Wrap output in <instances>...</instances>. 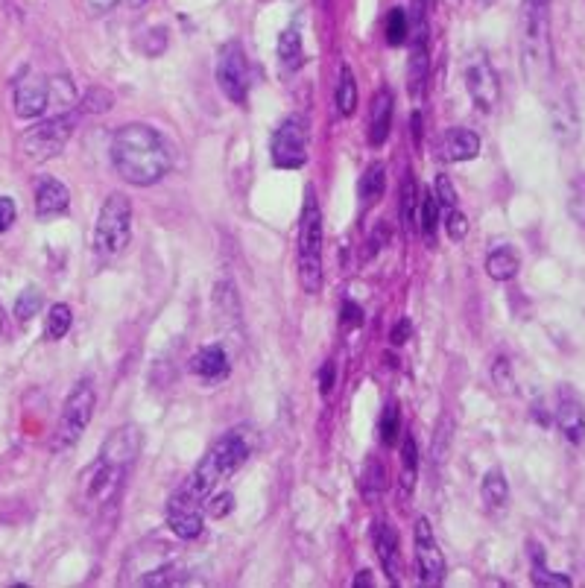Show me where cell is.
<instances>
[{
    "label": "cell",
    "mask_w": 585,
    "mask_h": 588,
    "mask_svg": "<svg viewBox=\"0 0 585 588\" xmlns=\"http://www.w3.org/2000/svg\"><path fill=\"white\" fill-rule=\"evenodd\" d=\"M112 167L117 176L135 188H150L161 182L173 167V150L167 138L147 123H126L112 138Z\"/></svg>",
    "instance_id": "1"
},
{
    "label": "cell",
    "mask_w": 585,
    "mask_h": 588,
    "mask_svg": "<svg viewBox=\"0 0 585 588\" xmlns=\"http://www.w3.org/2000/svg\"><path fill=\"white\" fill-rule=\"evenodd\" d=\"M550 3L553 0H521L518 15V53L527 85L539 88L553 74V41H550Z\"/></svg>",
    "instance_id": "2"
},
{
    "label": "cell",
    "mask_w": 585,
    "mask_h": 588,
    "mask_svg": "<svg viewBox=\"0 0 585 588\" xmlns=\"http://www.w3.org/2000/svg\"><path fill=\"white\" fill-rule=\"evenodd\" d=\"M252 454V445L246 439L243 431H232L226 433L223 439H217L208 454L199 460V466L191 474V483H188V492L194 495L196 501L202 504L226 477H232L234 471L240 469Z\"/></svg>",
    "instance_id": "3"
},
{
    "label": "cell",
    "mask_w": 585,
    "mask_h": 588,
    "mask_svg": "<svg viewBox=\"0 0 585 588\" xmlns=\"http://www.w3.org/2000/svg\"><path fill=\"white\" fill-rule=\"evenodd\" d=\"M299 281L311 296L322 290V211L313 191H308L299 220Z\"/></svg>",
    "instance_id": "4"
},
{
    "label": "cell",
    "mask_w": 585,
    "mask_h": 588,
    "mask_svg": "<svg viewBox=\"0 0 585 588\" xmlns=\"http://www.w3.org/2000/svg\"><path fill=\"white\" fill-rule=\"evenodd\" d=\"M132 237V202L123 194H112L97 217L94 226V252L100 261H112L117 255H123V249L129 246Z\"/></svg>",
    "instance_id": "5"
},
{
    "label": "cell",
    "mask_w": 585,
    "mask_h": 588,
    "mask_svg": "<svg viewBox=\"0 0 585 588\" xmlns=\"http://www.w3.org/2000/svg\"><path fill=\"white\" fill-rule=\"evenodd\" d=\"M74 126H77V118L71 112H62V115L41 120V123L30 126L21 135V153H24V158L36 161V164L56 158L65 150V144L71 141Z\"/></svg>",
    "instance_id": "6"
},
{
    "label": "cell",
    "mask_w": 585,
    "mask_h": 588,
    "mask_svg": "<svg viewBox=\"0 0 585 588\" xmlns=\"http://www.w3.org/2000/svg\"><path fill=\"white\" fill-rule=\"evenodd\" d=\"M94 404H97V395H94V387L91 384H77L74 392L68 395L65 407H62V416L56 422V433H53V451H68L74 448L82 433L88 428L91 416H94Z\"/></svg>",
    "instance_id": "7"
},
{
    "label": "cell",
    "mask_w": 585,
    "mask_h": 588,
    "mask_svg": "<svg viewBox=\"0 0 585 588\" xmlns=\"http://www.w3.org/2000/svg\"><path fill=\"white\" fill-rule=\"evenodd\" d=\"M463 79H466V91L468 97H471V103L483 115L498 109V103H501V82H498V74H495V68H492V62H489V56L483 50H471L468 53L466 65H463Z\"/></svg>",
    "instance_id": "8"
},
{
    "label": "cell",
    "mask_w": 585,
    "mask_h": 588,
    "mask_svg": "<svg viewBox=\"0 0 585 588\" xmlns=\"http://www.w3.org/2000/svg\"><path fill=\"white\" fill-rule=\"evenodd\" d=\"M270 158L281 170H296L308 161V120L290 115L281 120L270 141Z\"/></svg>",
    "instance_id": "9"
},
{
    "label": "cell",
    "mask_w": 585,
    "mask_h": 588,
    "mask_svg": "<svg viewBox=\"0 0 585 588\" xmlns=\"http://www.w3.org/2000/svg\"><path fill=\"white\" fill-rule=\"evenodd\" d=\"M217 85L220 91L243 106L246 103V94H249V59L243 53V44L240 41H226L217 53Z\"/></svg>",
    "instance_id": "10"
},
{
    "label": "cell",
    "mask_w": 585,
    "mask_h": 588,
    "mask_svg": "<svg viewBox=\"0 0 585 588\" xmlns=\"http://www.w3.org/2000/svg\"><path fill=\"white\" fill-rule=\"evenodd\" d=\"M416 565H419V577H422L425 586H439L445 580V571H448L445 553H442L436 536H433L428 518L416 521Z\"/></svg>",
    "instance_id": "11"
},
{
    "label": "cell",
    "mask_w": 585,
    "mask_h": 588,
    "mask_svg": "<svg viewBox=\"0 0 585 588\" xmlns=\"http://www.w3.org/2000/svg\"><path fill=\"white\" fill-rule=\"evenodd\" d=\"M167 527H170L179 539H185V542L202 536V512H199V501H196L188 489L170 498V504H167Z\"/></svg>",
    "instance_id": "12"
},
{
    "label": "cell",
    "mask_w": 585,
    "mask_h": 588,
    "mask_svg": "<svg viewBox=\"0 0 585 588\" xmlns=\"http://www.w3.org/2000/svg\"><path fill=\"white\" fill-rule=\"evenodd\" d=\"M138 451H141V431L135 425H123L115 433H109V439L103 442L100 463L115 466V469H129Z\"/></svg>",
    "instance_id": "13"
},
{
    "label": "cell",
    "mask_w": 585,
    "mask_h": 588,
    "mask_svg": "<svg viewBox=\"0 0 585 588\" xmlns=\"http://www.w3.org/2000/svg\"><path fill=\"white\" fill-rule=\"evenodd\" d=\"M12 106H15V115L24 120L41 118L50 106V85L47 79L41 77H24L18 85H15V94H12Z\"/></svg>",
    "instance_id": "14"
},
{
    "label": "cell",
    "mask_w": 585,
    "mask_h": 588,
    "mask_svg": "<svg viewBox=\"0 0 585 588\" xmlns=\"http://www.w3.org/2000/svg\"><path fill=\"white\" fill-rule=\"evenodd\" d=\"M553 416H556V425H559V431L562 436L571 442V445H580L585 439V407L583 401L574 395V392H559V401H556V410H553Z\"/></svg>",
    "instance_id": "15"
},
{
    "label": "cell",
    "mask_w": 585,
    "mask_h": 588,
    "mask_svg": "<svg viewBox=\"0 0 585 588\" xmlns=\"http://www.w3.org/2000/svg\"><path fill=\"white\" fill-rule=\"evenodd\" d=\"M550 129H553V135L562 147H571L580 138V115H577V106H574L571 94H562L550 106Z\"/></svg>",
    "instance_id": "16"
},
{
    "label": "cell",
    "mask_w": 585,
    "mask_h": 588,
    "mask_svg": "<svg viewBox=\"0 0 585 588\" xmlns=\"http://www.w3.org/2000/svg\"><path fill=\"white\" fill-rule=\"evenodd\" d=\"M477 153H480V135L466 126H454L442 135V144H439L442 161H451V164L471 161V158H477Z\"/></svg>",
    "instance_id": "17"
},
{
    "label": "cell",
    "mask_w": 585,
    "mask_h": 588,
    "mask_svg": "<svg viewBox=\"0 0 585 588\" xmlns=\"http://www.w3.org/2000/svg\"><path fill=\"white\" fill-rule=\"evenodd\" d=\"M392 112H395V100H392L390 88H381L372 97V115H369V141L372 147H384L392 132Z\"/></svg>",
    "instance_id": "18"
},
{
    "label": "cell",
    "mask_w": 585,
    "mask_h": 588,
    "mask_svg": "<svg viewBox=\"0 0 585 588\" xmlns=\"http://www.w3.org/2000/svg\"><path fill=\"white\" fill-rule=\"evenodd\" d=\"M372 542H375V553H378V562L381 568L387 571L392 583L398 580V571H401V553H398V533L392 524H375L372 530Z\"/></svg>",
    "instance_id": "19"
},
{
    "label": "cell",
    "mask_w": 585,
    "mask_h": 588,
    "mask_svg": "<svg viewBox=\"0 0 585 588\" xmlns=\"http://www.w3.org/2000/svg\"><path fill=\"white\" fill-rule=\"evenodd\" d=\"M68 205H71V194L59 179H41L39 188H36V214L41 220L65 214Z\"/></svg>",
    "instance_id": "20"
},
{
    "label": "cell",
    "mask_w": 585,
    "mask_h": 588,
    "mask_svg": "<svg viewBox=\"0 0 585 588\" xmlns=\"http://www.w3.org/2000/svg\"><path fill=\"white\" fill-rule=\"evenodd\" d=\"M191 372L202 381H223L229 375V357L223 346H205L191 357Z\"/></svg>",
    "instance_id": "21"
},
{
    "label": "cell",
    "mask_w": 585,
    "mask_h": 588,
    "mask_svg": "<svg viewBox=\"0 0 585 588\" xmlns=\"http://www.w3.org/2000/svg\"><path fill=\"white\" fill-rule=\"evenodd\" d=\"M521 270V258L512 246H498L486 258V273L492 281H512Z\"/></svg>",
    "instance_id": "22"
},
{
    "label": "cell",
    "mask_w": 585,
    "mask_h": 588,
    "mask_svg": "<svg viewBox=\"0 0 585 588\" xmlns=\"http://www.w3.org/2000/svg\"><path fill=\"white\" fill-rule=\"evenodd\" d=\"M416 474H419V448L413 433H404L401 439V495L407 498L416 486Z\"/></svg>",
    "instance_id": "23"
},
{
    "label": "cell",
    "mask_w": 585,
    "mask_h": 588,
    "mask_svg": "<svg viewBox=\"0 0 585 588\" xmlns=\"http://www.w3.org/2000/svg\"><path fill=\"white\" fill-rule=\"evenodd\" d=\"M384 188H387V167L381 161H375V164H369V170L360 179V202H363V208H372L384 196Z\"/></svg>",
    "instance_id": "24"
},
{
    "label": "cell",
    "mask_w": 585,
    "mask_h": 588,
    "mask_svg": "<svg viewBox=\"0 0 585 588\" xmlns=\"http://www.w3.org/2000/svg\"><path fill=\"white\" fill-rule=\"evenodd\" d=\"M337 112L340 118H351L357 112V82L346 62L340 65V79H337Z\"/></svg>",
    "instance_id": "25"
},
{
    "label": "cell",
    "mask_w": 585,
    "mask_h": 588,
    "mask_svg": "<svg viewBox=\"0 0 585 588\" xmlns=\"http://www.w3.org/2000/svg\"><path fill=\"white\" fill-rule=\"evenodd\" d=\"M278 59H281L284 68H299V62H302V30H299V24H290L278 36Z\"/></svg>",
    "instance_id": "26"
},
{
    "label": "cell",
    "mask_w": 585,
    "mask_h": 588,
    "mask_svg": "<svg viewBox=\"0 0 585 588\" xmlns=\"http://www.w3.org/2000/svg\"><path fill=\"white\" fill-rule=\"evenodd\" d=\"M480 495H483V501L492 507V510H501V507H507L509 501V486H507V477L501 474V471H489L486 477H483V486H480Z\"/></svg>",
    "instance_id": "27"
},
{
    "label": "cell",
    "mask_w": 585,
    "mask_h": 588,
    "mask_svg": "<svg viewBox=\"0 0 585 588\" xmlns=\"http://www.w3.org/2000/svg\"><path fill=\"white\" fill-rule=\"evenodd\" d=\"M71 325H74V311H71L65 302H56V305L50 308V314H47L44 337H47V340H62V337H68Z\"/></svg>",
    "instance_id": "28"
},
{
    "label": "cell",
    "mask_w": 585,
    "mask_h": 588,
    "mask_svg": "<svg viewBox=\"0 0 585 588\" xmlns=\"http://www.w3.org/2000/svg\"><path fill=\"white\" fill-rule=\"evenodd\" d=\"M533 583L542 588H571V577L550 571L545 565V553H542V548H533Z\"/></svg>",
    "instance_id": "29"
},
{
    "label": "cell",
    "mask_w": 585,
    "mask_h": 588,
    "mask_svg": "<svg viewBox=\"0 0 585 588\" xmlns=\"http://www.w3.org/2000/svg\"><path fill=\"white\" fill-rule=\"evenodd\" d=\"M384 36H387V44L390 47H401L407 36H410V15L404 9H390L387 15V24H384Z\"/></svg>",
    "instance_id": "30"
},
{
    "label": "cell",
    "mask_w": 585,
    "mask_h": 588,
    "mask_svg": "<svg viewBox=\"0 0 585 588\" xmlns=\"http://www.w3.org/2000/svg\"><path fill=\"white\" fill-rule=\"evenodd\" d=\"M419 185H416V179L407 173V179L401 182V223H404V232L410 235V229H413V217H416V208H419Z\"/></svg>",
    "instance_id": "31"
},
{
    "label": "cell",
    "mask_w": 585,
    "mask_h": 588,
    "mask_svg": "<svg viewBox=\"0 0 585 588\" xmlns=\"http://www.w3.org/2000/svg\"><path fill=\"white\" fill-rule=\"evenodd\" d=\"M112 103H115L112 91H109V88L94 85V88H88V91L82 94L79 109H82L85 115H103V112H109V109H112Z\"/></svg>",
    "instance_id": "32"
},
{
    "label": "cell",
    "mask_w": 585,
    "mask_h": 588,
    "mask_svg": "<svg viewBox=\"0 0 585 588\" xmlns=\"http://www.w3.org/2000/svg\"><path fill=\"white\" fill-rule=\"evenodd\" d=\"M378 436H381L384 445H395L398 436H401V413H398V404L395 401H390L384 407V413L378 419Z\"/></svg>",
    "instance_id": "33"
},
{
    "label": "cell",
    "mask_w": 585,
    "mask_h": 588,
    "mask_svg": "<svg viewBox=\"0 0 585 588\" xmlns=\"http://www.w3.org/2000/svg\"><path fill=\"white\" fill-rule=\"evenodd\" d=\"M568 214L577 226L585 229V173H577L568 191Z\"/></svg>",
    "instance_id": "34"
},
{
    "label": "cell",
    "mask_w": 585,
    "mask_h": 588,
    "mask_svg": "<svg viewBox=\"0 0 585 588\" xmlns=\"http://www.w3.org/2000/svg\"><path fill=\"white\" fill-rule=\"evenodd\" d=\"M451 439H454V419H451V416H442L439 431L433 436V448H430V451H433V463H445Z\"/></svg>",
    "instance_id": "35"
},
{
    "label": "cell",
    "mask_w": 585,
    "mask_h": 588,
    "mask_svg": "<svg viewBox=\"0 0 585 588\" xmlns=\"http://www.w3.org/2000/svg\"><path fill=\"white\" fill-rule=\"evenodd\" d=\"M419 220H422V235H425V240L433 243L436 240V223H439V202H436L433 191L425 194V199H422V217Z\"/></svg>",
    "instance_id": "36"
},
{
    "label": "cell",
    "mask_w": 585,
    "mask_h": 588,
    "mask_svg": "<svg viewBox=\"0 0 585 588\" xmlns=\"http://www.w3.org/2000/svg\"><path fill=\"white\" fill-rule=\"evenodd\" d=\"M50 85V103H62V109L74 106L77 103V94H74V85L68 77H53L47 79Z\"/></svg>",
    "instance_id": "37"
},
{
    "label": "cell",
    "mask_w": 585,
    "mask_h": 588,
    "mask_svg": "<svg viewBox=\"0 0 585 588\" xmlns=\"http://www.w3.org/2000/svg\"><path fill=\"white\" fill-rule=\"evenodd\" d=\"M41 311V293L39 290H24L21 296H18V302H15V316H18V322H30L33 316H39Z\"/></svg>",
    "instance_id": "38"
},
{
    "label": "cell",
    "mask_w": 585,
    "mask_h": 588,
    "mask_svg": "<svg viewBox=\"0 0 585 588\" xmlns=\"http://www.w3.org/2000/svg\"><path fill=\"white\" fill-rule=\"evenodd\" d=\"M214 302H217L220 311H226V316H232V319L240 316V305H237V293H234L232 281H220V284H217Z\"/></svg>",
    "instance_id": "39"
},
{
    "label": "cell",
    "mask_w": 585,
    "mask_h": 588,
    "mask_svg": "<svg viewBox=\"0 0 585 588\" xmlns=\"http://www.w3.org/2000/svg\"><path fill=\"white\" fill-rule=\"evenodd\" d=\"M433 196H436L439 208H445V211L457 208V191H454V185H451V179H448L445 173L436 176V182H433Z\"/></svg>",
    "instance_id": "40"
},
{
    "label": "cell",
    "mask_w": 585,
    "mask_h": 588,
    "mask_svg": "<svg viewBox=\"0 0 585 588\" xmlns=\"http://www.w3.org/2000/svg\"><path fill=\"white\" fill-rule=\"evenodd\" d=\"M445 232L451 240H463L468 235V217L460 211V208H451L448 217H445Z\"/></svg>",
    "instance_id": "41"
},
{
    "label": "cell",
    "mask_w": 585,
    "mask_h": 588,
    "mask_svg": "<svg viewBox=\"0 0 585 588\" xmlns=\"http://www.w3.org/2000/svg\"><path fill=\"white\" fill-rule=\"evenodd\" d=\"M363 483H366V489H369L372 495L384 492V469H381L375 460L366 463V469H363Z\"/></svg>",
    "instance_id": "42"
},
{
    "label": "cell",
    "mask_w": 585,
    "mask_h": 588,
    "mask_svg": "<svg viewBox=\"0 0 585 588\" xmlns=\"http://www.w3.org/2000/svg\"><path fill=\"white\" fill-rule=\"evenodd\" d=\"M390 237H392L390 226H387V223H378V226H375V232H372V237H369V252H366V258H372L375 252H381L384 246H390Z\"/></svg>",
    "instance_id": "43"
},
{
    "label": "cell",
    "mask_w": 585,
    "mask_h": 588,
    "mask_svg": "<svg viewBox=\"0 0 585 588\" xmlns=\"http://www.w3.org/2000/svg\"><path fill=\"white\" fill-rule=\"evenodd\" d=\"M205 510L211 518H223V515H229L234 510V495L232 492H223V495H217L211 504H205Z\"/></svg>",
    "instance_id": "44"
},
{
    "label": "cell",
    "mask_w": 585,
    "mask_h": 588,
    "mask_svg": "<svg viewBox=\"0 0 585 588\" xmlns=\"http://www.w3.org/2000/svg\"><path fill=\"white\" fill-rule=\"evenodd\" d=\"M15 214H18L15 202H12L9 196H0V235L12 229V223H15Z\"/></svg>",
    "instance_id": "45"
},
{
    "label": "cell",
    "mask_w": 585,
    "mask_h": 588,
    "mask_svg": "<svg viewBox=\"0 0 585 588\" xmlns=\"http://www.w3.org/2000/svg\"><path fill=\"white\" fill-rule=\"evenodd\" d=\"M363 322V311H360V305H354V302H343V308H340V325L343 328H354V325H360Z\"/></svg>",
    "instance_id": "46"
},
{
    "label": "cell",
    "mask_w": 585,
    "mask_h": 588,
    "mask_svg": "<svg viewBox=\"0 0 585 588\" xmlns=\"http://www.w3.org/2000/svg\"><path fill=\"white\" fill-rule=\"evenodd\" d=\"M492 375H495V381H498V387L501 390H512V375H509V360H498L495 363V369H492Z\"/></svg>",
    "instance_id": "47"
},
{
    "label": "cell",
    "mask_w": 585,
    "mask_h": 588,
    "mask_svg": "<svg viewBox=\"0 0 585 588\" xmlns=\"http://www.w3.org/2000/svg\"><path fill=\"white\" fill-rule=\"evenodd\" d=\"M410 334H413V322H410V319H401V322H398V325L392 328L390 340L395 343V346H404Z\"/></svg>",
    "instance_id": "48"
},
{
    "label": "cell",
    "mask_w": 585,
    "mask_h": 588,
    "mask_svg": "<svg viewBox=\"0 0 585 588\" xmlns=\"http://www.w3.org/2000/svg\"><path fill=\"white\" fill-rule=\"evenodd\" d=\"M120 0H85V6H88V12L91 15H106V12H112Z\"/></svg>",
    "instance_id": "49"
},
{
    "label": "cell",
    "mask_w": 585,
    "mask_h": 588,
    "mask_svg": "<svg viewBox=\"0 0 585 588\" xmlns=\"http://www.w3.org/2000/svg\"><path fill=\"white\" fill-rule=\"evenodd\" d=\"M319 387H322V392H325V395L331 392V387H334V363H325V366H322V375H319Z\"/></svg>",
    "instance_id": "50"
},
{
    "label": "cell",
    "mask_w": 585,
    "mask_h": 588,
    "mask_svg": "<svg viewBox=\"0 0 585 588\" xmlns=\"http://www.w3.org/2000/svg\"><path fill=\"white\" fill-rule=\"evenodd\" d=\"M363 586H375V580H372V571H360V574L354 577V588H363Z\"/></svg>",
    "instance_id": "51"
},
{
    "label": "cell",
    "mask_w": 585,
    "mask_h": 588,
    "mask_svg": "<svg viewBox=\"0 0 585 588\" xmlns=\"http://www.w3.org/2000/svg\"><path fill=\"white\" fill-rule=\"evenodd\" d=\"M126 3H129V6H132V9H141V6H147V3H150V0H126Z\"/></svg>",
    "instance_id": "52"
},
{
    "label": "cell",
    "mask_w": 585,
    "mask_h": 588,
    "mask_svg": "<svg viewBox=\"0 0 585 588\" xmlns=\"http://www.w3.org/2000/svg\"><path fill=\"white\" fill-rule=\"evenodd\" d=\"M3 319H6V316H3V308H0V331H3Z\"/></svg>",
    "instance_id": "53"
}]
</instances>
